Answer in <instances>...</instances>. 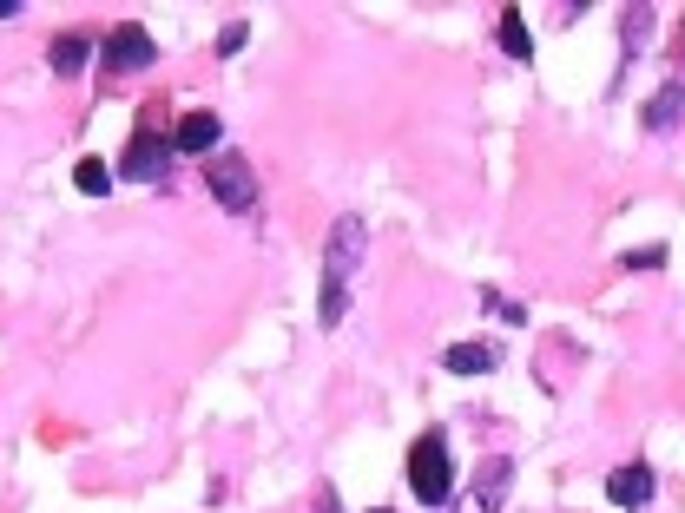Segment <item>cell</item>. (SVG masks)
I'll list each match as a JSON object with an SVG mask.
<instances>
[{"label":"cell","instance_id":"6da1fadb","mask_svg":"<svg viewBox=\"0 0 685 513\" xmlns=\"http://www.w3.org/2000/svg\"><path fill=\"white\" fill-rule=\"evenodd\" d=\"M409 487H415L422 507H448V494H455V461H448L442 435H422L409 448Z\"/></svg>","mask_w":685,"mask_h":513},{"label":"cell","instance_id":"7a4b0ae2","mask_svg":"<svg viewBox=\"0 0 685 513\" xmlns=\"http://www.w3.org/2000/svg\"><path fill=\"white\" fill-rule=\"evenodd\" d=\"M119 171H126L132 185H165V171H172V139L132 132V139H126V152H119Z\"/></svg>","mask_w":685,"mask_h":513},{"label":"cell","instance_id":"3957f363","mask_svg":"<svg viewBox=\"0 0 685 513\" xmlns=\"http://www.w3.org/2000/svg\"><path fill=\"white\" fill-rule=\"evenodd\" d=\"M211 191H218V204H224V211H251V204H257L251 165H244V158H231V152H218V158H211Z\"/></svg>","mask_w":685,"mask_h":513},{"label":"cell","instance_id":"277c9868","mask_svg":"<svg viewBox=\"0 0 685 513\" xmlns=\"http://www.w3.org/2000/svg\"><path fill=\"white\" fill-rule=\"evenodd\" d=\"M653 467L646 461H626V467H613V474H606V500H613V507H653Z\"/></svg>","mask_w":685,"mask_h":513},{"label":"cell","instance_id":"5b68a950","mask_svg":"<svg viewBox=\"0 0 685 513\" xmlns=\"http://www.w3.org/2000/svg\"><path fill=\"white\" fill-rule=\"evenodd\" d=\"M139 66H152V40L145 27H119L106 40V73H139Z\"/></svg>","mask_w":685,"mask_h":513},{"label":"cell","instance_id":"8992f818","mask_svg":"<svg viewBox=\"0 0 685 513\" xmlns=\"http://www.w3.org/2000/svg\"><path fill=\"white\" fill-rule=\"evenodd\" d=\"M218 139H224L218 112H185L178 132H172V152H218Z\"/></svg>","mask_w":685,"mask_h":513},{"label":"cell","instance_id":"52a82bcc","mask_svg":"<svg viewBox=\"0 0 685 513\" xmlns=\"http://www.w3.org/2000/svg\"><path fill=\"white\" fill-rule=\"evenodd\" d=\"M47 66L60 79H80L86 66H93V40L86 33H53V47H47Z\"/></svg>","mask_w":685,"mask_h":513},{"label":"cell","instance_id":"ba28073f","mask_svg":"<svg viewBox=\"0 0 685 513\" xmlns=\"http://www.w3.org/2000/svg\"><path fill=\"white\" fill-rule=\"evenodd\" d=\"M494 362H501V356H494L488 342H455V349H442V369L448 375H488Z\"/></svg>","mask_w":685,"mask_h":513},{"label":"cell","instance_id":"9c48e42d","mask_svg":"<svg viewBox=\"0 0 685 513\" xmlns=\"http://www.w3.org/2000/svg\"><path fill=\"white\" fill-rule=\"evenodd\" d=\"M356 250H363V224L343 218V224L330 231V277H336V283H343V270L356 264Z\"/></svg>","mask_w":685,"mask_h":513},{"label":"cell","instance_id":"30bf717a","mask_svg":"<svg viewBox=\"0 0 685 513\" xmlns=\"http://www.w3.org/2000/svg\"><path fill=\"white\" fill-rule=\"evenodd\" d=\"M494 487H508V461H494L488 474H481V487L462 500V513H494Z\"/></svg>","mask_w":685,"mask_h":513},{"label":"cell","instance_id":"8fae6325","mask_svg":"<svg viewBox=\"0 0 685 513\" xmlns=\"http://www.w3.org/2000/svg\"><path fill=\"white\" fill-rule=\"evenodd\" d=\"M501 47H508V53H514V60H521V66L534 60V40H527V20L514 14V7H508V14H501Z\"/></svg>","mask_w":685,"mask_h":513},{"label":"cell","instance_id":"7c38bea8","mask_svg":"<svg viewBox=\"0 0 685 513\" xmlns=\"http://www.w3.org/2000/svg\"><path fill=\"white\" fill-rule=\"evenodd\" d=\"M73 185H80L86 198H106V185H112V171L99 165V158H80V165H73Z\"/></svg>","mask_w":685,"mask_h":513},{"label":"cell","instance_id":"4fadbf2b","mask_svg":"<svg viewBox=\"0 0 685 513\" xmlns=\"http://www.w3.org/2000/svg\"><path fill=\"white\" fill-rule=\"evenodd\" d=\"M343 310H350V290H343L336 277H323V329L343 323Z\"/></svg>","mask_w":685,"mask_h":513}]
</instances>
